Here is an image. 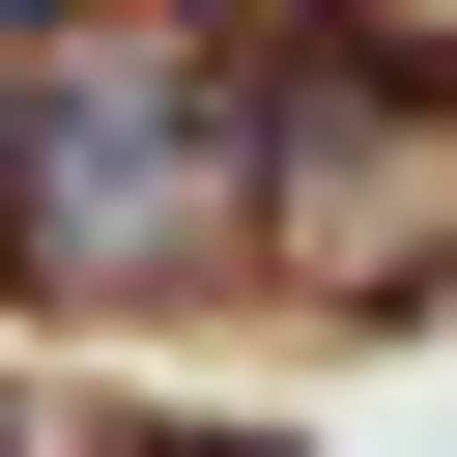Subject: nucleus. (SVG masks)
<instances>
[{
    "mask_svg": "<svg viewBox=\"0 0 457 457\" xmlns=\"http://www.w3.org/2000/svg\"><path fill=\"white\" fill-rule=\"evenodd\" d=\"M0 228H29L57 286L200 257V228H228V86H200V57H29V86H0Z\"/></svg>",
    "mask_w": 457,
    "mask_h": 457,
    "instance_id": "f257e3e1",
    "label": "nucleus"
},
{
    "mask_svg": "<svg viewBox=\"0 0 457 457\" xmlns=\"http://www.w3.org/2000/svg\"><path fill=\"white\" fill-rule=\"evenodd\" d=\"M0 86H29V57H0Z\"/></svg>",
    "mask_w": 457,
    "mask_h": 457,
    "instance_id": "f03ea898",
    "label": "nucleus"
}]
</instances>
